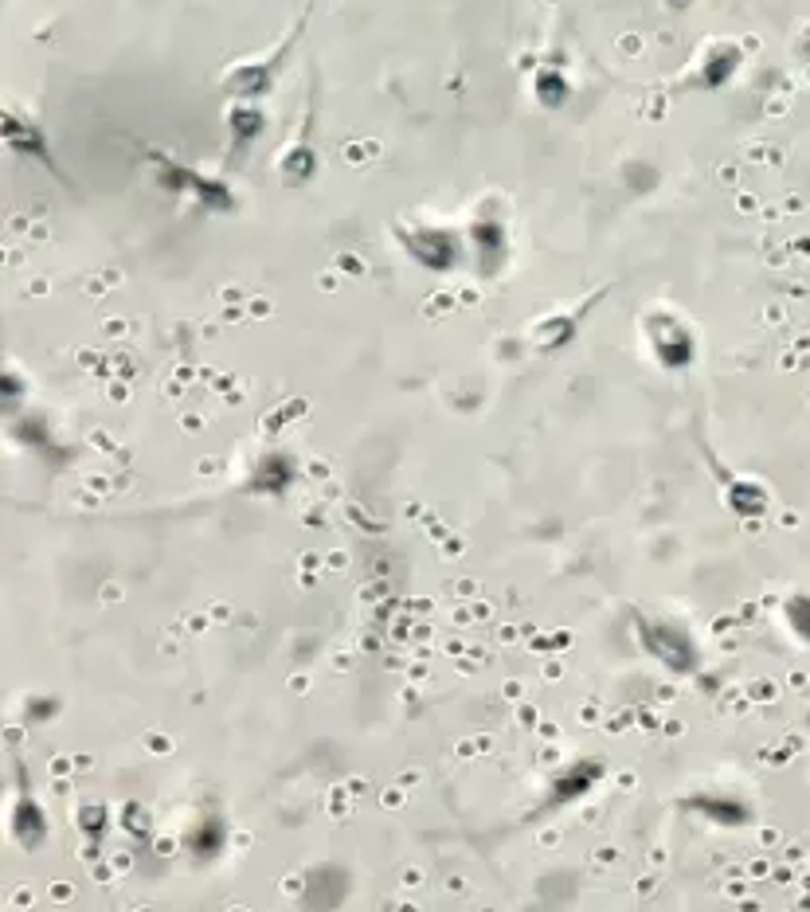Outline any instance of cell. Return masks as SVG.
I'll use <instances>...</instances> for the list:
<instances>
[{
  "label": "cell",
  "mask_w": 810,
  "mask_h": 912,
  "mask_svg": "<svg viewBox=\"0 0 810 912\" xmlns=\"http://www.w3.org/2000/svg\"><path fill=\"white\" fill-rule=\"evenodd\" d=\"M4 126H9V129H4V134H9V141H12V146H20L28 157H44V161H47L44 134H40V129H35V126H28V121H17V118H12V114H9V118H4ZM47 165H52V161H47Z\"/></svg>",
  "instance_id": "obj_1"
},
{
  "label": "cell",
  "mask_w": 810,
  "mask_h": 912,
  "mask_svg": "<svg viewBox=\"0 0 810 912\" xmlns=\"http://www.w3.org/2000/svg\"><path fill=\"white\" fill-rule=\"evenodd\" d=\"M665 4H670V9H690L693 0H665Z\"/></svg>",
  "instance_id": "obj_2"
}]
</instances>
